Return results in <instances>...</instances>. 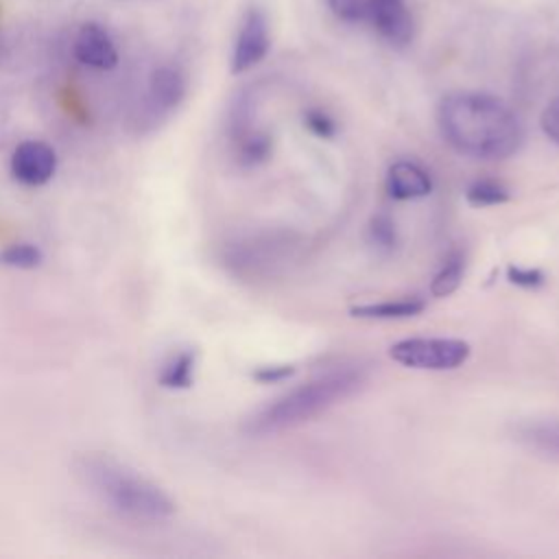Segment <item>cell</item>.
Wrapping results in <instances>:
<instances>
[{
	"label": "cell",
	"mask_w": 559,
	"mask_h": 559,
	"mask_svg": "<svg viewBox=\"0 0 559 559\" xmlns=\"http://www.w3.org/2000/svg\"><path fill=\"white\" fill-rule=\"evenodd\" d=\"M286 240H258V238H249L242 242H234L229 247V253L225 255L227 264L234 266V271L238 273H255L262 269H269L271 264H275V260H280V255L286 249Z\"/></svg>",
	"instance_id": "obj_10"
},
{
	"label": "cell",
	"mask_w": 559,
	"mask_h": 559,
	"mask_svg": "<svg viewBox=\"0 0 559 559\" xmlns=\"http://www.w3.org/2000/svg\"><path fill=\"white\" fill-rule=\"evenodd\" d=\"M430 190H432V179L419 164L408 159H400L391 164L386 175V192L393 199L397 201L421 199L430 194Z\"/></svg>",
	"instance_id": "obj_11"
},
{
	"label": "cell",
	"mask_w": 559,
	"mask_h": 559,
	"mask_svg": "<svg viewBox=\"0 0 559 559\" xmlns=\"http://www.w3.org/2000/svg\"><path fill=\"white\" fill-rule=\"evenodd\" d=\"M332 13L345 22H358L367 17V0H328Z\"/></svg>",
	"instance_id": "obj_21"
},
{
	"label": "cell",
	"mask_w": 559,
	"mask_h": 559,
	"mask_svg": "<svg viewBox=\"0 0 559 559\" xmlns=\"http://www.w3.org/2000/svg\"><path fill=\"white\" fill-rule=\"evenodd\" d=\"M539 124H542V131L546 133V138L559 146V96L552 98V100L544 107L542 118H539Z\"/></svg>",
	"instance_id": "obj_23"
},
{
	"label": "cell",
	"mask_w": 559,
	"mask_h": 559,
	"mask_svg": "<svg viewBox=\"0 0 559 559\" xmlns=\"http://www.w3.org/2000/svg\"><path fill=\"white\" fill-rule=\"evenodd\" d=\"M515 439L531 452L559 461V419H533L515 428Z\"/></svg>",
	"instance_id": "obj_12"
},
{
	"label": "cell",
	"mask_w": 559,
	"mask_h": 559,
	"mask_svg": "<svg viewBox=\"0 0 559 559\" xmlns=\"http://www.w3.org/2000/svg\"><path fill=\"white\" fill-rule=\"evenodd\" d=\"M365 382L367 371L360 365H338L260 408L247 419L245 430L253 437H264L299 426L352 397L365 386Z\"/></svg>",
	"instance_id": "obj_2"
},
{
	"label": "cell",
	"mask_w": 559,
	"mask_h": 559,
	"mask_svg": "<svg viewBox=\"0 0 559 559\" xmlns=\"http://www.w3.org/2000/svg\"><path fill=\"white\" fill-rule=\"evenodd\" d=\"M234 159L242 168H255L264 164L273 153V138L258 127H249L231 135Z\"/></svg>",
	"instance_id": "obj_13"
},
{
	"label": "cell",
	"mask_w": 559,
	"mask_h": 559,
	"mask_svg": "<svg viewBox=\"0 0 559 559\" xmlns=\"http://www.w3.org/2000/svg\"><path fill=\"white\" fill-rule=\"evenodd\" d=\"M271 48V35H269V20L266 13L258 7L247 9L242 15L234 50H231V61L229 68L234 74H242L258 66Z\"/></svg>",
	"instance_id": "obj_5"
},
{
	"label": "cell",
	"mask_w": 559,
	"mask_h": 559,
	"mask_svg": "<svg viewBox=\"0 0 559 559\" xmlns=\"http://www.w3.org/2000/svg\"><path fill=\"white\" fill-rule=\"evenodd\" d=\"M304 124L308 127L310 133H314L317 138H332L336 133V122L323 111V109H308L304 114Z\"/></svg>",
	"instance_id": "obj_20"
},
{
	"label": "cell",
	"mask_w": 559,
	"mask_h": 559,
	"mask_svg": "<svg viewBox=\"0 0 559 559\" xmlns=\"http://www.w3.org/2000/svg\"><path fill=\"white\" fill-rule=\"evenodd\" d=\"M57 173V153L41 140H26L11 155V175L31 188L48 183Z\"/></svg>",
	"instance_id": "obj_6"
},
{
	"label": "cell",
	"mask_w": 559,
	"mask_h": 559,
	"mask_svg": "<svg viewBox=\"0 0 559 559\" xmlns=\"http://www.w3.org/2000/svg\"><path fill=\"white\" fill-rule=\"evenodd\" d=\"M465 199L474 207H491V205L507 203L511 199V192L507 190V186H502L496 179H478L467 186Z\"/></svg>",
	"instance_id": "obj_17"
},
{
	"label": "cell",
	"mask_w": 559,
	"mask_h": 559,
	"mask_svg": "<svg viewBox=\"0 0 559 559\" xmlns=\"http://www.w3.org/2000/svg\"><path fill=\"white\" fill-rule=\"evenodd\" d=\"M463 275H465V255H463V251H452L443 260L441 269L435 273V277L430 282V295L432 297L452 295L461 286Z\"/></svg>",
	"instance_id": "obj_16"
},
{
	"label": "cell",
	"mask_w": 559,
	"mask_h": 559,
	"mask_svg": "<svg viewBox=\"0 0 559 559\" xmlns=\"http://www.w3.org/2000/svg\"><path fill=\"white\" fill-rule=\"evenodd\" d=\"M426 308V301L419 297H406V299H389L378 304H360L354 306L349 312L358 319H408L419 314Z\"/></svg>",
	"instance_id": "obj_14"
},
{
	"label": "cell",
	"mask_w": 559,
	"mask_h": 559,
	"mask_svg": "<svg viewBox=\"0 0 559 559\" xmlns=\"http://www.w3.org/2000/svg\"><path fill=\"white\" fill-rule=\"evenodd\" d=\"M507 277L511 284L522 288H539L546 282V275L539 269H524V266H509Z\"/></svg>",
	"instance_id": "obj_22"
},
{
	"label": "cell",
	"mask_w": 559,
	"mask_h": 559,
	"mask_svg": "<svg viewBox=\"0 0 559 559\" xmlns=\"http://www.w3.org/2000/svg\"><path fill=\"white\" fill-rule=\"evenodd\" d=\"M472 354L469 343L461 338L443 336H415L402 338L389 347V356L411 369H430V371H450L467 362Z\"/></svg>",
	"instance_id": "obj_4"
},
{
	"label": "cell",
	"mask_w": 559,
	"mask_h": 559,
	"mask_svg": "<svg viewBox=\"0 0 559 559\" xmlns=\"http://www.w3.org/2000/svg\"><path fill=\"white\" fill-rule=\"evenodd\" d=\"M194 369H197V352L194 349H181L173 354L157 376L159 384L164 389H188L194 382Z\"/></svg>",
	"instance_id": "obj_15"
},
{
	"label": "cell",
	"mask_w": 559,
	"mask_h": 559,
	"mask_svg": "<svg viewBox=\"0 0 559 559\" xmlns=\"http://www.w3.org/2000/svg\"><path fill=\"white\" fill-rule=\"evenodd\" d=\"M74 469L85 487L127 518L162 522L177 509L157 483L107 454H83L76 459Z\"/></svg>",
	"instance_id": "obj_3"
},
{
	"label": "cell",
	"mask_w": 559,
	"mask_h": 559,
	"mask_svg": "<svg viewBox=\"0 0 559 559\" xmlns=\"http://www.w3.org/2000/svg\"><path fill=\"white\" fill-rule=\"evenodd\" d=\"M74 57L96 70H111L118 63V50L111 35L96 22H87L79 28L74 39Z\"/></svg>",
	"instance_id": "obj_9"
},
{
	"label": "cell",
	"mask_w": 559,
	"mask_h": 559,
	"mask_svg": "<svg viewBox=\"0 0 559 559\" xmlns=\"http://www.w3.org/2000/svg\"><path fill=\"white\" fill-rule=\"evenodd\" d=\"M443 140L459 153L476 159H504L513 155L524 129L507 103L485 92H452L437 107Z\"/></svg>",
	"instance_id": "obj_1"
},
{
	"label": "cell",
	"mask_w": 559,
	"mask_h": 559,
	"mask_svg": "<svg viewBox=\"0 0 559 559\" xmlns=\"http://www.w3.org/2000/svg\"><path fill=\"white\" fill-rule=\"evenodd\" d=\"M295 373V367L293 365H266V367H258L253 371V378L258 382H264V384H273V382H282L286 378H290Z\"/></svg>",
	"instance_id": "obj_24"
},
{
	"label": "cell",
	"mask_w": 559,
	"mask_h": 559,
	"mask_svg": "<svg viewBox=\"0 0 559 559\" xmlns=\"http://www.w3.org/2000/svg\"><path fill=\"white\" fill-rule=\"evenodd\" d=\"M367 236H369V242L382 253H391L397 247V229L386 214H376L371 218Z\"/></svg>",
	"instance_id": "obj_19"
},
{
	"label": "cell",
	"mask_w": 559,
	"mask_h": 559,
	"mask_svg": "<svg viewBox=\"0 0 559 559\" xmlns=\"http://www.w3.org/2000/svg\"><path fill=\"white\" fill-rule=\"evenodd\" d=\"M367 17L389 44H411L415 22L406 7V0H367Z\"/></svg>",
	"instance_id": "obj_7"
},
{
	"label": "cell",
	"mask_w": 559,
	"mask_h": 559,
	"mask_svg": "<svg viewBox=\"0 0 559 559\" xmlns=\"http://www.w3.org/2000/svg\"><path fill=\"white\" fill-rule=\"evenodd\" d=\"M0 262L4 266H11V269L28 271V269H35L44 262V253L33 242H13V245H9L7 249L0 251Z\"/></svg>",
	"instance_id": "obj_18"
},
{
	"label": "cell",
	"mask_w": 559,
	"mask_h": 559,
	"mask_svg": "<svg viewBox=\"0 0 559 559\" xmlns=\"http://www.w3.org/2000/svg\"><path fill=\"white\" fill-rule=\"evenodd\" d=\"M188 90V81L181 68L177 66H159L153 70L148 79V111L153 120H162L173 114Z\"/></svg>",
	"instance_id": "obj_8"
}]
</instances>
